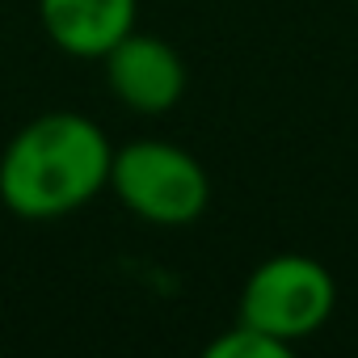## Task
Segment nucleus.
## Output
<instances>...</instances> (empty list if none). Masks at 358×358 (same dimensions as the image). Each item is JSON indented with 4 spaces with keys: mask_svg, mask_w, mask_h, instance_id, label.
Listing matches in <instances>:
<instances>
[{
    "mask_svg": "<svg viewBox=\"0 0 358 358\" xmlns=\"http://www.w3.org/2000/svg\"><path fill=\"white\" fill-rule=\"evenodd\" d=\"M114 143L80 110L30 118L0 152V203L9 215L43 224L89 207L110 186Z\"/></svg>",
    "mask_w": 358,
    "mask_h": 358,
    "instance_id": "obj_1",
    "label": "nucleus"
},
{
    "mask_svg": "<svg viewBox=\"0 0 358 358\" xmlns=\"http://www.w3.org/2000/svg\"><path fill=\"white\" fill-rule=\"evenodd\" d=\"M106 190L143 224L190 228L211 207V173L190 148L148 135L114 148Z\"/></svg>",
    "mask_w": 358,
    "mask_h": 358,
    "instance_id": "obj_2",
    "label": "nucleus"
},
{
    "mask_svg": "<svg viewBox=\"0 0 358 358\" xmlns=\"http://www.w3.org/2000/svg\"><path fill=\"white\" fill-rule=\"evenodd\" d=\"M333 308H337V278L324 262L308 253H274L245 278L236 320L295 350L333 320Z\"/></svg>",
    "mask_w": 358,
    "mask_h": 358,
    "instance_id": "obj_3",
    "label": "nucleus"
},
{
    "mask_svg": "<svg viewBox=\"0 0 358 358\" xmlns=\"http://www.w3.org/2000/svg\"><path fill=\"white\" fill-rule=\"evenodd\" d=\"M97 64L106 68V85H110L114 101L122 110L148 114V118L177 110L186 97V85H190L182 51L160 34H143L139 26L127 38H118Z\"/></svg>",
    "mask_w": 358,
    "mask_h": 358,
    "instance_id": "obj_4",
    "label": "nucleus"
},
{
    "mask_svg": "<svg viewBox=\"0 0 358 358\" xmlns=\"http://www.w3.org/2000/svg\"><path fill=\"white\" fill-rule=\"evenodd\" d=\"M38 22L55 51L101 59L139 26V0H38Z\"/></svg>",
    "mask_w": 358,
    "mask_h": 358,
    "instance_id": "obj_5",
    "label": "nucleus"
},
{
    "mask_svg": "<svg viewBox=\"0 0 358 358\" xmlns=\"http://www.w3.org/2000/svg\"><path fill=\"white\" fill-rule=\"evenodd\" d=\"M203 354L207 358H287L291 345L270 337V333H262V329H253V324H245V320H236L224 333H215Z\"/></svg>",
    "mask_w": 358,
    "mask_h": 358,
    "instance_id": "obj_6",
    "label": "nucleus"
},
{
    "mask_svg": "<svg viewBox=\"0 0 358 358\" xmlns=\"http://www.w3.org/2000/svg\"><path fill=\"white\" fill-rule=\"evenodd\" d=\"M354 5H358V0H354Z\"/></svg>",
    "mask_w": 358,
    "mask_h": 358,
    "instance_id": "obj_7",
    "label": "nucleus"
}]
</instances>
